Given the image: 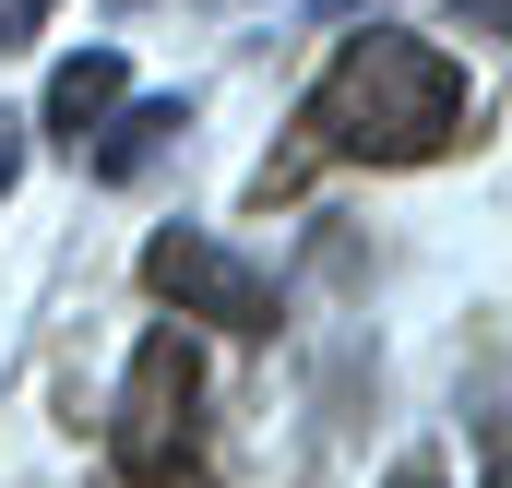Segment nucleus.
Wrapping results in <instances>:
<instances>
[{
	"label": "nucleus",
	"instance_id": "nucleus-1",
	"mask_svg": "<svg viewBox=\"0 0 512 488\" xmlns=\"http://www.w3.org/2000/svg\"><path fill=\"white\" fill-rule=\"evenodd\" d=\"M465 143V72L429 48V36H346L334 60H322V84H310V108H298V155L286 167H262V203L274 191H298L322 155H346V167H429V155H453Z\"/></svg>",
	"mask_w": 512,
	"mask_h": 488
},
{
	"label": "nucleus",
	"instance_id": "nucleus-2",
	"mask_svg": "<svg viewBox=\"0 0 512 488\" xmlns=\"http://www.w3.org/2000/svg\"><path fill=\"white\" fill-rule=\"evenodd\" d=\"M203 441V358L179 334H143L108 405V477H179Z\"/></svg>",
	"mask_w": 512,
	"mask_h": 488
},
{
	"label": "nucleus",
	"instance_id": "nucleus-3",
	"mask_svg": "<svg viewBox=\"0 0 512 488\" xmlns=\"http://www.w3.org/2000/svg\"><path fill=\"white\" fill-rule=\"evenodd\" d=\"M143 286L179 298V322L274 334V286H262V262H239L227 239H203V227H155V239H143Z\"/></svg>",
	"mask_w": 512,
	"mask_h": 488
},
{
	"label": "nucleus",
	"instance_id": "nucleus-4",
	"mask_svg": "<svg viewBox=\"0 0 512 488\" xmlns=\"http://www.w3.org/2000/svg\"><path fill=\"white\" fill-rule=\"evenodd\" d=\"M120 96H131V60H120V48L60 60V72H48V143H72V155H84V143L108 131V108H120Z\"/></svg>",
	"mask_w": 512,
	"mask_h": 488
},
{
	"label": "nucleus",
	"instance_id": "nucleus-5",
	"mask_svg": "<svg viewBox=\"0 0 512 488\" xmlns=\"http://www.w3.org/2000/svg\"><path fill=\"white\" fill-rule=\"evenodd\" d=\"M179 131H191V96H155V108H108V131H96L84 155H96V179H143Z\"/></svg>",
	"mask_w": 512,
	"mask_h": 488
},
{
	"label": "nucleus",
	"instance_id": "nucleus-6",
	"mask_svg": "<svg viewBox=\"0 0 512 488\" xmlns=\"http://www.w3.org/2000/svg\"><path fill=\"white\" fill-rule=\"evenodd\" d=\"M60 0H0V48H36V24H48Z\"/></svg>",
	"mask_w": 512,
	"mask_h": 488
},
{
	"label": "nucleus",
	"instance_id": "nucleus-7",
	"mask_svg": "<svg viewBox=\"0 0 512 488\" xmlns=\"http://www.w3.org/2000/svg\"><path fill=\"white\" fill-rule=\"evenodd\" d=\"M12 167H24V120L0 108V191H12Z\"/></svg>",
	"mask_w": 512,
	"mask_h": 488
},
{
	"label": "nucleus",
	"instance_id": "nucleus-8",
	"mask_svg": "<svg viewBox=\"0 0 512 488\" xmlns=\"http://www.w3.org/2000/svg\"><path fill=\"white\" fill-rule=\"evenodd\" d=\"M108 488H215V477H191V465H179V477H108Z\"/></svg>",
	"mask_w": 512,
	"mask_h": 488
},
{
	"label": "nucleus",
	"instance_id": "nucleus-9",
	"mask_svg": "<svg viewBox=\"0 0 512 488\" xmlns=\"http://www.w3.org/2000/svg\"><path fill=\"white\" fill-rule=\"evenodd\" d=\"M393 488H441V465H393Z\"/></svg>",
	"mask_w": 512,
	"mask_h": 488
},
{
	"label": "nucleus",
	"instance_id": "nucleus-10",
	"mask_svg": "<svg viewBox=\"0 0 512 488\" xmlns=\"http://www.w3.org/2000/svg\"><path fill=\"white\" fill-rule=\"evenodd\" d=\"M465 12H477V36H501V0H465Z\"/></svg>",
	"mask_w": 512,
	"mask_h": 488
},
{
	"label": "nucleus",
	"instance_id": "nucleus-11",
	"mask_svg": "<svg viewBox=\"0 0 512 488\" xmlns=\"http://www.w3.org/2000/svg\"><path fill=\"white\" fill-rule=\"evenodd\" d=\"M310 12H334V24H346V12H370V0H310Z\"/></svg>",
	"mask_w": 512,
	"mask_h": 488
}]
</instances>
